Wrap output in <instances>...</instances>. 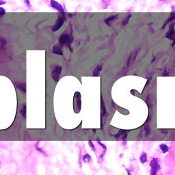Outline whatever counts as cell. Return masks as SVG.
<instances>
[{"mask_svg": "<svg viewBox=\"0 0 175 175\" xmlns=\"http://www.w3.org/2000/svg\"><path fill=\"white\" fill-rule=\"evenodd\" d=\"M150 166L151 167L150 175H156L158 172L160 170V166L159 164V159L158 158H153L150 163Z\"/></svg>", "mask_w": 175, "mask_h": 175, "instance_id": "6da1fadb", "label": "cell"}, {"mask_svg": "<svg viewBox=\"0 0 175 175\" xmlns=\"http://www.w3.org/2000/svg\"><path fill=\"white\" fill-rule=\"evenodd\" d=\"M73 107L75 113H78V112H80L81 107V94L79 92H75V94L74 95Z\"/></svg>", "mask_w": 175, "mask_h": 175, "instance_id": "7a4b0ae2", "label": "cell"}, {"mask_svg": "<svg viewBox=\"0 0 175 175\" xmlns=\"http://www.w3.org/2000/svg\"><path fill=\"white\" fill-rule=\"evenodd\" d=\"M61 73H62V67L60 65H55L52 71V77L55 82L57 83L58 81Z\"/></svg>", "mask_w": 175, "mask_h": 175, "instance_id": "3957f363", "label": "cell"}, {"mask_svg": "<svg viewBox=\"0 0 175 175\" xmlns=\"http://www.w3.org/2000/svg\"><path fill=\"white\" fill-rule=\"evenodd\" d=\"M58 41H59V43H60L61 45H62V46L67 45L68 47H69V48H70V49L71 50V49L70 47L71 40L70 36H69V34H62L59 37Z\"/></svg>", "mask_w": 175, "mask_h": 175, "instance_id": "277c9868", "label": "cell"}, {"mask_svg": "<svg viewBox=\"0 0 175 175\" xmlns=\"http://www.w3.org/2000/svg\"><path fill=\"white\" fill-rule=\"evenodd\" d=\"M66 21V17L64 16H60L57 18V21H56L55 24L53 25L52 28V30L53 32H57V30H59L60 29L62 28V25H64V22Z\"/></svg>", "mask_w": 175, "mask_h": 175, "instance_id": "5b68a950", "label": "cell"}, {"mask_svg": "<svg viewBox=\"0 0 175 175\" xmlns=\"http://www.w3.org/2000/svg\"><path fill=\"white\" fill-rule=\"evenodd\" d=\"M50 5L53 9L56 10V11L60 12L61 13H64V12H65L63 6H62L60 4H59L57 1H56L55 0H51Z\"/></svg>", "mask_w": 175, "mask_h": 175, "instance_id": "8992f818", "label": "cell"}, {"mask_svg": "<svg viewBox=\"0 0 175 175\" xmlns=\"http://www.w3.org/2000/svg\"><path fill=\"white\" fill-rule=\"evenodd\" d=\"M15 86L20 91L23 92L24 93L26 92V84H25V83L21 82V81H17V83H15Z\"/></svg>", "mask_w": 175, "mask_h": 175, "instance_id": "52a82bcc", "label": "cell"}, {"mask_svg": "<svg viewBox=\"0 0 175 175\" xmlns=\"http://www.w3.org/2000/svg\"><path fill=\"white\" fill-rule=\"evenodd\" d=\"M52 53L53 54H55V55H63L64 54L63 50H62V47L58 45H55L53 47Z\"/></svg>", "mask_w": 175, "mask_h": 175, "instance_id": "ba28073f", "label": "cell"}, {"mask_svg": "<svg viewBox=\"0 0 175 175\" xmlns=\"http://www.w3.org/2000/svg\"><path fill=\"white\" fill-rule=\"evenodd\" d=\"M127 131H120L118 132V133H117L116 135H114V137L116 138H119V137H123V140H125V139L127 138Z\"/></svg>", "mask_w": 175, "mask_h": 175, "instance_id": "9c48e42d", "label": "cell"}, {"mask_svg": "<svg viewBox=\"0 0 175 175\" xmlns=\"http://www.w3.org/2000/svg\"><path fill=\"white\" fill-rule=\"evenodd\" d=\"M107 114H108V113H107L105 104L103 103V99H101V118H103L105 116H106Z\"/></svg>", "mask_w": 175, "mask_h": 175, "instance_id": "30bf717a", "label": "cell"}, {"mask_svg": "<svg viewBox=\"0 0 175 175\" xmlns=\"http://www.w3.org/2000/svg\"><path fill=\"white\" fill-rule=\"evenodd\" d=\"M118 17V15H115V16H110L105 19V23H106L108 26H110V23H112V21H113L114 20L116 19Z\"/></svg>", "mask_w": 175, "mask_h": 175, "instance_id": "8fae6325", "label": "cell"}, {"mask_svg": "<svg viewBox=\"0 0 175 175\" xmlns=\"http://www.w3.org/2000/svg\"><path fill=\"white\" fill-rule=\"evenodd\" d=\"M20 113H21L23 118H26V105H25V103L21 106V110H20Z\"/></svg>", "mask_w": 175, "mask_h": 175, "instance_id": "7c38bea8", "label": "cell"}, {"mask_svg": "<svg viewBox=\"0 0 175 175\" xmlns=\"http://www.w3.org/2000/svg\"><path fill=\"white\" fill-rule=\"evenodd\" d=\"M140 161L142 164H144V163L147 162L148 159H147V155L145 152H143L142 155H140Z\"/></svg>", "mask_w": 175, "mask_h": 175, "instance_id": "4fadbf2b", "label": "cell"}, {"mask_svg": "<svg viewBox=\"0 0 175 175\" xmlns=\"http://www.w3.org/2000/svg\"><path fill=\"white\" fill-rule=\"evenodd\" d=\"M101 70H102V66L98 65V67L94 69V71H93V74H92L93 77H97L98 75H99Z\"/></svg>", "mask_w": 175, "mask_h": 175, "instance_id": "5bb4252c", "label": "cell"}, {"mask_svg": "<svg viewBox=\"0 0 175 175\" xmlns=\"http://www.w3.org/2000/svg\"><path fill=\"white\" fill-rule=\"evenodd\" d=\"M159 147H160V149L163 152V153H166V152H168V151H169V148H168V146L165 144H160V145H159Z\"/></svg>", "mask_w": 175, "mask_h": 175, "instance_id": "9a60e30c", "label": "cell"}, {"mask_svg": "<svg viewBox=\"0 0 175 175\" xmlns=\"http://www.w3.org/2000/svg\"><path fill=\"white\" fill-rule=\"evenodd\" d=\"M82 159L84 162H89L91 160V156L89 154H86L85 155L83 156Z\"/></svg>", "mask_w": 175, "mask_h": 175, "instance_id": "2e32d148", "label": "cell"}, {"mask_svg": "<svg viewBox=\"0 0 175 175\" xmlns=\"http://www.w3.org/2000/svg\"><path fill=\"white\" fill-rule=\"evenodd\" d=\"M35 147H36V149L37 151H38L39 152L41 153L42 154H45V151H44L43 150H42V148H40V147H38V143H36V144H35Z\"/></svg>", "mask_w": 175, "mask_h": 175, "instance_id": "e0dca14e", "label": "cell"}, {"mask_svg": "<svg viewBox=\"0 0 175 175\" xmlns=\"http://www.w3.org/2000/svg\"><path fill=\"white\" fill-rule=\"evenodd\" d=\"M6 45V40H5L4 38H1V40H0V46H1V47H4Z\"/></svg>", "mask_w": 175, "mask_h": 175, "instance_id": "ac0fdd59", "label": "cell"}, {"mask_svg": "<svg viewBox=\"0 0 175 175\" xmlns=\"http://www.w3.org/2000/svg\"><path fill=\"white\" fill-rule=\"evenodd\" d=\"M5 14H6V11H5L4 8L2 7H0V17L4 16Z\"/></svg>", "mask_w": 175, "mask_h": 175, "instance_id": "d6986e66", "label": "cell"}, {"mask_svg": "<svg viewBox=\"0 0 175 175\" xmlns=\"http://www.w3.org/2000/svg\"><path fill=\"white\" fill-rule=\"evenodd\" d=\"M131 15H129V16H127V18H125V19L124 20V21H123V24L124 25H127V23H128L129 20V18H131Z\"/></svg>", "mask_w": 175, "mask_h": 175, "instance_id": "ffe728a7", "label": "cell"}, {"mask_svg": "<svg viewBox=\"0 0 175 175\" xmlns=\"http://www.w3.org/2000/svg\"><path fill=\"white\" fill-rule=\"evenodd\" d=\"M24 1V3L26 5L27 7H28L29 8H31V4H30V0H23Z\"/></svg>", "mask_w": 175, "mask_h": 175, "instance_id": "44dd1931", "label": "cell"}, {"mask_svg": "<svg viewBox=\"0 0 175 175\" xmlns=\"http://www.w3.org/2000/svg\"><path fill=\"white\" fill-rule=\"evenodd\" d=\"M88 144H89V146L90 147L92 150L93 151H95L94 146V144H93L92 142V141H88Z\"/></svg>", "mask_w": 175, "mask_h": 175, "instance_id": "7402d4cb", "label": "cell"}, {"mask_svg": "<svg viewBox=\"0 0 175 175\" xmlns=\"http://www.w3.org/2000/svg\"><path fill=\"white\" fill-rule=\"evenodd\" d=\"M144 129H145L146 135H149V133H150V128H149V127L148 126V125H146L145 128H144Z\"/></svg>", "mask_w": 175, "mask_h": 175, "instance_id": "603a6c76", "label": "cell"}, {"mask_svg": "<svg viewBox=\"0 0 175 175\" xmlns=\"http://www.w3.org/2000/svg\"><path fill=\"white\" fill-rule=\"evenodd\" d=\"M6 4V1H4V0H0V6H2V5H4Z\"/></svg>", "mask_w": 175, "mask_h": 175, "instance_id": "cb8c5ba5", "label": "cell"}, {"mask_svg": "<svg viewBox=\"0 0 175 175\" xmlns=\"http://www.w3.org/2000/svg\"><path fill=\"white\" fill-rule=\"evenodd\" d=\"M98 144H99L101 146V147H103V149H104V151L106 150V147H105V145H104V144H103L101 143V142H98Z\"/></svg>", "mask_w": 175, "mask_h": 175, "instance_id": "d4e9b609", "label": "cell"}, {"mask_svg": "<svg viewBox=\"0 0 175 175\" xmlns=\"http://www.w3.org/2000/svg\"><path fill=\"white\" fill-rule=\"evenodd\" d=\"M127 174H128V175H131V173H130V172L128 170H127Z\"/></svg>", "mask_w": 175, "mask_h": 175, "instance_id": "484cf974", "label": "cell"}, {"mask_svg": "<svg viewBox=\"0 0 175 175\" xmlns=\"http://www.w3.org/2000/svg\"><path fill=\"white\" fill-rule=\"evenodd\" d=\"M159 1H164V0H159Z\"/></svg>", "mask_w": 175, "mask_h": 175, "instance_id": "4316f807", "label": "cell"}, {"mask_svg": "<svg viewBox=\"0 0 175 175\" xmlns=\"http://www.w3.org/2000/svg\"><path fill=\"white\" fill-rule=\"evenodd\" d=\"M0 165H1V162H0Z\"/></svg>", "mask_w": 175, "mask_h": 175, "instance_id": "83f0119b", "label": "cell"}]
</instances>
